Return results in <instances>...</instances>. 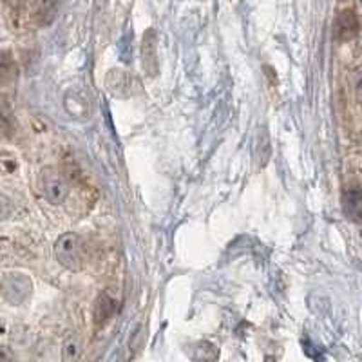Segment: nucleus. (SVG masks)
I'll use <instances>...</instances> for the list:
<instances>
[{
  "instance_id": "f257e3e1",
  "label": "nucleus",
  "mask_w": 362,
  "mask_h": 362,
  "mask_svg": "<svg viewBox=\"0 0 362 362\" xmlns=\"http://www.w3.org/2000/svg\"><path fill=\"white\" fill-rule=\"evenodd\" d=\"M54 255L58 263L71 272H80L83 267V243L78 234L66 232L54 245Z\"/></svg>"
},
{
  "instance_id": "0eeeda50",
  "label": "nucleus",
  "mask_w": 362,
  "mask_h": 362,
  "mask_svg": "<svg viewBox=\"0 0 362 362\" xmlns=\"http://www.w3.org/2000/svg\"><path fill=\"white\" fill-rule=\"evenodd\" d=\"M31 290V283L21 274H9L4 277V296L9 300H22Z\"/></svg>"
},
{
  "instance_id": "1a4fd4ad",
  "label": "nucleus",
  "mask_w": 362,
  "mask_h": 362,
  "mask_svg": "<svg viewBox=\"0 0 362 362\" xmlns=\"http://www.w3.org/2000/svg\"><path fill=\"white\" fill-rule=\"evenodd\" d=\"M116 313V300L109 293H100L95 303V322L105 325Z\"/></svg>"
},
{
  "instance_id": "f03ea898",
  "label": "nucleus",
  "mask_w": 362,
  "mask_h": 362,
  "mask_svg": "<svg viewBox=\"0 0 362 362\" xmlns=\"http://www.w3.org/2000/svg\"><path fill=\"white\" fill-rule=\"evenodd\" d=\"M40 189L44 198L53 205H60V203L66 202L67 194H69V185H67L66 177L53 167H47L40 173Z\"/></svg>"
},
{
  "instance_id": "423d86ee",
  "label": "nucleus",
  "mask_w": 362,
  "mask_h": 362,
  "mask_svg": "<svg viewBox=\"0 0 362 362\" xmlns=\"http://www.w3.org/2000/svg\"><path fill=\"white\" fill-rule=\"evenodd\" d=\"M60 0H29V18L37 25H47L53 21Z\"/></svg>"
},
{
  "instance_id": "39448f33",
  "label": "nucleus",
  "mask_w": 362,
  "mask_h": 362,
  "mask_svg": "<svg viewBox=\"0 0 362 362\" xmlns=\"http://www.w3.org/2000/svg\"><path fill=\"white\" fill-rule=\"evenodd\" d=\"M342 209L344 214L355 223H362V189L357 185L346 187L342 192Z\"/></svg>"
},
{
  "instance_id": "ddd939ff",
  "label": "nucleus",
  "mask_w": 362,
  "mask_h": 362,
  "mask_svg": "<svg viewBox=\"0 0 362 362\" xmlns=\"http://www.w3.org/2000/svg\"><path fill=\"white\" fill-rule=\"evenodd\" d=\"M361 2H362V0H361Z\"/></svg>"
},
{
  "instance_id": "9b49d317",
  "label": "nucleus",
  "mask_w": 362,
  "mask_h": 362,
  "mask_svg": "<svg viewBox=\"0 0 362 362\" xmlns=\"http://www.w3.org/2000/svg\"><path fill=\"white\" fill-rule=\"evenodd\" d=\"M0 76H2V82L9 83L11 78L17 76V69H15V62L11 60L9 53L2 54V62H0Z\"/></svg>"
},
{
  "instance_id": "9d476101",
  "label": "nucleus",
  "mask_w": 362,
  "mask_h": 362,
  "mask_svg": "<svg viewBox=\"0 0 362 362\" xmlns=\"http://www.w3.org/2000/svg\"><path fill=\"white\" fill-rule=\"evenodd\" d=\"M66 109L74 118H86L89 115V102L87 96L78 90H71L66 96Z\"/></svg>"
},
{
  "instance_id": "7ed1b4c3",
  "label": "nucleus",
  "mask_w": 362,
  "mask_h": 362,
  "mask_svg": "<svg viewBox=\"0 0 362 362\" xmlns=\"http://www.w3.org/2000/svg\"><path fill=\"white\" fill-rule=\"evenodd\" d=\"M105 86H107L111 95L118 96V98H131L136 93L138 80H136L129 71L112 69L109 71L107 76H105Z\"/></svg>"
},
{
  "instance_id": "6e6552de",
  "label": "nucleus",
  "mask_w": 362,
  "mask_h": 362,
  "mask_svg": "<svg viewBox=\"0 0 362 362\" xmlns=\"http://www.w3.org/2000/svg\"><path fill=\"white\" fill-rule=\"evenodd\" d=\"M358 33V18L354 11H342L335 22V37L341 42L351 40Z\"/></svg>"
},
{
  "instance_id": "20e7f679",
  "label": "nucleus",
  "mask_w": 362,
  "mask_h": 362,
  "mask_svg": "<svg viewBox=\"0 0 362 362\" xmlns=\"http://www.w3.org/2000/svg\"><path fill=\"white\" fill-rule=\"evenodd\" d=\"M156 31L147 29L141 42V60H144V69L148 76H156L158 73V53H156Z\"/></svg>"
},
{
  "instance_id": "f8f14e48",
  "label": "nucleus",
  "mask_w": 362,
  "mask_h": 362,
  "mask_svg": "<svg viewBox=\"0 0 362 362\" xmlns=\"http://www.w3.org/2000/svg\"><path fill=\"white\" fill-rule=\"evenodd\" d=\"M80 354V342L76 339H67L66 344H64V357L67 362L74 361Z\"/></svg>"
}]
</instances>
